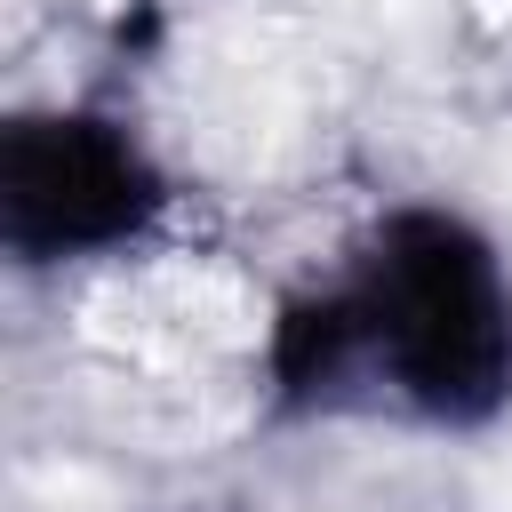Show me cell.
<instances>
[{"label": "cell", "mask_w": 512, "mask_h": 512, "mask_svg": "<svg viewBox=\"0 0 512 512\" xmlns=\"http://www.w3.org/2000/svg\"><path fill=\"white\" fill-rule=\"evenodd\" d=\"M264 384L288 416H400L472 432L512 408V272L504 248L440 208L400 200L376 232L264 328Z\"/></svg>", "instance_id": "cell-1"}, {"label": "cell", "mask_w": 512, "mask_h": 512, "mask_svg": "<svg viewBox=\"0 0 512 512\" xmlns=\"http://www.w3.org/2000/svg\"><path fill=\"white\" fill-rule=\"evenodd\" d=\"M168 208V176L144 136L88 104L16 112L0 128V248L24 272L96 264L136 248Z\"/></svg>", "instance_id": "cell-2"}]
</instances>
